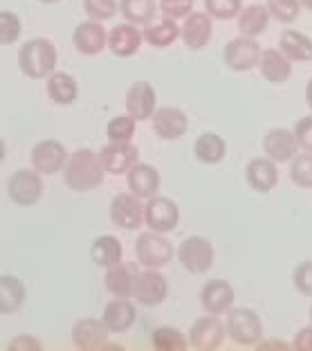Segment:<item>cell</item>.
Returning <instances> with one entry per match:
<instances>
[{"instance_id":"1","label":"cell","mask_w":312,"mask_h":351,"mask_svg":"<svg viewBox=\"0 0 312 351\" xmlns=\"http://www.w3.org/2000/svg\"><path fill=\"white\" fill-rule=\"evenodd\" d=\"M103 162L92 149H77L75 154H68V160L63 165V180L77 194L97 189L103 182Z\"/></svg>"},{"instance_id":"2","label":"cell","mask_w":312,"mask_h":351,"mask_svg":"<svg viewBox=\"0 0 312 351\" xmlns=\"http://www.w3.org/2000/svg\"><path fill=\"white\" fill-rule=\"evenodd\" d=\"M57 45L50 38H29L18 50V68L29 79H47L57 70Z\"/></svg>"},{"instance_id":"3","label":"cell","mask_w":312,"mask_h":351,"mask_svg":"<svg viewBox=\"0 0 312 351\" xmlns=\"http://www.w3.org/2000/svg\"><path fill=\"white\" fill-rule=\"evenodd\" d=\"M225 331L236 345L250 347V345H256V342L261 340L263 322L252 308H229Z\"/></svg>"},{"instance_id":"4","label":"cell","mask_w":312,"mask_h":351,"mask_svg":"<svg viewBox=\"0 0 312 351\" xmlns=\"http://www.w3.org/2000/svg\"><path fill=\"white\" fill-rule=\"evenodd\" d=\"M135 254H138V261L144 268L159 270L173 259V245L164 234L151 230V232H144L138 237V241H135Z\"/></svg>"},{"instance_id":"5","label":"cell","mask_w":312,"mask_h":351,"mask_svg":"<svg viewBox=\"0 0 312 351\" xmlns=\"http://www.w3.org/2000/svg\"><path fill=\"white\" fill-rule=\"evenodd\" d=\"M178 259L189 273L205 275L213 266V245L205 237H187L178 248Z\"/></svg>"},{"instance_id":"6","label":"cell","mask_w":312,"mask_h":351,"mask_svg":"<svg viewBox=\"0 0 312 351\" xmlns=\"http://www.w3.org/2000/svg\"><path fill=\"white\" fill-rule=\"evenodd\" d=\"M144 223L148 226V230L159 234L173 232L180 223V210L175 201L166 196H151L148 203L144 205Z\"/></svg>"},{"instance_id":"7","label":"cell","mask_w":312,"mask_h":351,"mask_svg":"<svg viewBox=\"0 0 312 351\" xmlns=\"http://www.w3.org/2000/svg\"><path fill=\"white\" fill-rule=\"evenodd\" d=\"M7 194L21 207H29L41 201L43 196V180L36 169H18L7 180Z\"/></svg>"},{"instance_id":"8","label":"cell","mask_w":312,"mask_h":351,"mask_svg":"<svg viewBox=\"0 0 312 351\" xmlns=\"http://www.w3.org/2000/svg\"><path fill=\"white\" fill-rule=\"evenodd\" d=\"M169 295V284L162 273H157L153 268L142 270L140 275H135L133 279V298L138 300V304L142 306H159Z\"/></svg>"},{"instance_id":"9","label":"cell","mask_w":312,"mask_h":351,"mask_svg":"<svg viewBox=\"0 0 312 351\" xmlns=\"http://www.w3.org/2000/svg\"><path fill=\"white\" fill-rule=\"evenodd\" d=\"M222 59H225L227 68L234 70V73H247V70L259 66L261 47L252 36H236L225 45Z\"/></svg>"},{"instance_id":"10","label":"cell","mask_w":312,"mask_h":351,"mask_svg":"<svg viewBox=\"0 0 312 351\" xmlns=\"http://www.w3.org/2000/svg\"><path fill=\"white\" fill-rule=\"evenodd\" d=\"M227 338L225 324L216 315H205L191 324L189 329V345L198 351H213L218 349Z\"/></svg>"},{"instance_id":"11","label":"cell","mask_w":312,"mask_h":351,"mask_svg":"<svg viewBox=\"0 0 312 351\" xmlns=\"http://www.w3.org/2000/svg\"><path fill=\"white\" fill-rule=\"evenodd\" d=\"M108 326L103 320H94V317H81L72 326V345L81 351H99L108 345Z\"/></svg>"},{"instance_id":"12","label":"cell","mask_w":312,"mask_h":351,"mask_svg":"<svg viewBox=\"0 0 312 351\" xmlns=\"http://www.w3.org/2000/svg\"><path fill=\"white\" fill-rule=\"evenodd\" d=\"M68 160V149L59 140H43L31 149V167L38 173L54 176L63 171V165Z\"/></svg>"},{"instance_id":"13","label":"cell","mask_w":312,"mask_h":351,"mask_svg":"<svg viewBox=\"0 0 312 351\" xmlns=\"http://www.w3.org/2000/svg\"><path fill=\"white\" fill-rule=\"evenodd\" d=\"M151 124H153V131L157 138L166 142L180 140L189 129V119L185 115V110H180L175 106L155 108V113L151 115Z\"/></svg>"},{"instance_id":"14","label":"cell","mask_w":312,"mask_h":351,"mask_svg":"<svg viewBox=\"0 0 312 351\" xmlns=\"http://www.w3.org/2000/svg\"><path fill=\"white\" fill-rule=\"evenodd\" d=\"M108 34L99 21L88 19L83 23H79L75 34H72V45L77 47V52H81L83 57H97L106 50Z\"/></svg>"},{"instance_id":"15","label":"cell","mask_w":312,"mask_h":351,"mask_svg":"<svg viewBox=\"0 0 312 351\" xmlns=\"http://www.w3.org/2000/svg\"><path fill=\"white\" fill-rule=\"evenodd\" d=\"M99 158L106 173L122 176L140 160V151L133 142H110L99 151Z\"/></svg>"},{"instance_id":"16","label":"cell","mask_w":312,"mask_h":351,"mask_svg":"<svg viewBox=\"0 0 312 351\" xmlns=\"http://www.w3.org/2000/svg\"><path fill=\"white\" fill-rule=\"evenodd\" d=\"M157 108V95L155 88L148 82H135L126 93V113L135 122H144L155 113Z\"/></svg>"},{"instance_id":"17","label":"cell","mask_w":312,"mask_h":351,"mask_svg":"<svg viewBox=\"0 0 312 351\" xmlns=\"http://www.w3.org/2000/svg\"><path fill=\"white\" fill-rule=\"evenodd\" d=\"M110 219L122 230H138L144 223V205L135 194H117L110 203Z\"/></svg>"},{"instance_id":"18","label":"cell","mask_w":312,"mask_h":351,"mask_svg":"<svg viewBox=\"0 0 312 351\" xmlns=\"http://www.w3.org/2000/svg\"><path fill=\"white\" fill-rule=\"evenodd\" d=\"M234 289L225 279H211L200 291V304L209 315H222L234 306Z\"/></svg>"},{"instance_id":"19","label":"cell","mask_w":312,"mask_h":351,"mask_svg":"<svg viewBox=\"0 0 312 351\" xmlns=\"http://www.w3.org/2000/svg\"><path fill=\"white\" fill-rule=\"evenodd\" d=\"M213 34L211 16L205 12H191L185 19V25L180 27V36L189 50H203L209 45Z\"/></svg>"},{"instance_id":"20","label":"cell","mask_w":312,"mask_h":351,"mask_svg":"<svg viewBox=\"0 0 312 351\" xmlns=\"http://www.w3.org/2000/svg\"><path fill=\"white\" fill-rule=\"evenodd\" d=\"M263 151L268 154L270 160L278 162H290L297 156L299 145L297 138L290 129H270L263 138Z\"/></svg>"},{"instance_id":"21","label":"cell","mask_w":312,"mask_h":351,"mask_svg":"<svg viewBox=\"0 0 312 351\" xmlns=\"http://www.w3.org/2000/svg\"><path fill=\"white\" fill-rule=\"evenodd\" d=\"M126 185L131 189V194L142 198H151L157 194L159 189V173L153 165L135 162L131 169L126 171Z\"/></svg>"},{"instance_id":"22","label":"cell","mask_w":312,"mask_h":351,"mask_svg":"<svg viewBox=\"0 0 312 351\" xmlns=\"http://www.w3.org/2000/svg\"><path fill=\"white\" fill-rule=\"evenodd\" d=\"M106 47L115 57H122V59L133 57L142 47V32L135 27L133 23H119V25L110 29Z\"/></svg>"},{"instance_id":"23","label":"cell","mask_w":312,"mask_h":351,"mask_svg":"<svg viewBox=\"0 0 312 351\" xmlns=\"http://www.w3.org/2000/svg\"><path fill=\"white\" fill-rule=\"evenodd\" d=\"M103 324L108 326L110 333H124L138 322V308L131 300L126 298H115L113 302H108L103 308Z\"/></svg>"},{"instance_id":"24","label":"cell","mask_w":312,"mask_h":351,"mask_svg":"<svg viewBox=\"0 0 312 351\" xmlns=\"http://www.w3.org/2000/svg\"><path fill=\"white\" fill-rule=\"evenodd\" d=\"M245 178H247V185H250L254 191L268 194V191L274 189L278 182L276 162L270 160V158H254V160L247 165Z\"/></svg>"},{"instance_id":"25","label":"cell","mask_w":312,"mask_h":351,"mask_svg":"<svg viewBox=\"0 0 312 351\" xmlns=\"http://www.w3.org/2000/svg\"><path fill=\"white\" fill-rule=\"evenodd\" d=\"M259 70H261V75L265 77L270 84L281 86L292 75V61L287 59L281 50H274V47H270V50L261 52Z\"/></svg>"},{"instance_id":"26","label":"cell","mask_w":312,"mask_h":351,"mask_svg":"<svg viewBox=\"0 0 312 351\" xmlns=\"http://www.w3.org/2000/svg\"><path fill=\"white\" fill-rule=\"evenodd\" d=\"M25 284L14 275H0V313L12 315L25 304Z\"/></svg>"},{"instance_id":"27","label":"cell","mask_w":312,"mask_h":351,"mask_svg":"<svg viewBox=\"0 0 312 351\" xmlns=\"http://www.w3.org/2000/svg\"><path fill=\"white\" fill-rule=\"evenodd\" d=\"M270 23V12L265 5H247L238 12V29H241L243 36H261L263 32L268 29Z\"/></svg>"},{"instance_id":"28","label":"cell","mask_w":312,"mask_h":351,"mask_svg":"<svg viewBox=\"0 0 312 351\" xmlns=\"http://www.w3.org/2000/svg\"><path fill=\"white\" fill-rule=\"evenodd\" d=\"M178 36H180L178 23L173 19H166V16L162 21H151L148 25H144V34H142L144 41H148V45L153 47H169L178 41Z\"/></svg>"},{"instance_id":"29","label":"cell","mask_w":312,"mask_h":351,"mask_svg":"<svg viewBox=\"0 0 312 351\" xmlns=\"http://www.w3.org/2000/svg\"><path fill=\"white\" fill-rule=\"evenodd\" d=\"M122 243L113 234H101L90 245V257L101 268H110L115 263H122Z\"/></svg>"},{"instance_id":"30","label":"cell","mask_w":312,"mask_h":351,"mask_svg":"<svg viewBox=\"0 0 312 351\" xmlns=\"http://www.w3.org/2000/svg\"><path fill=\"white\" fill-rule=\"evenodd\" d=\"M47 95H50V99L54 104H59V106H70V104L77 99L79 86L72 75L57 73V70H54V73L47 77Z\"/></svg>"},{"instance_id":"31","label":"cell","mask_w":312,"mask_h":351,"mask_svg":"<svg viewBox=\"0 0 312 351\" xmlns=\"http://www.w3.org/2000/svg\"><path fill=\"white\" fill-rule=\"evenodd\" d=\"M194 154L200 162H205V165H218L225 160V156H227V145H225V140L220 138V135H216V133H203L200 138L196 140V145H194Z\"/></svg>"},{"instance_id":"32","label":"cell","mask_w":312,"mask_h":351,"mask_svg":"<svg viewBox=\"0 0 312 351\" xmlns=\"http://www.w3.org/2000/svg\"><path fill=\"white\" fill-rule=\"evenodd\" d=\"M278 45L290 61H312V38L297 29H285L278 38Z\"/></svg>"},{"instance_id":"33","label":"cell","mask_w":312,"mask_h":351,"mask_svg":"<svg viewBox=\"0 0 312 351\" xmlns=\"http://www.w3.org/2000/svg\"><path fill=\"white\" fill-rule=\"evenodd\" d=\"M119 12L133 25H148L155 21L157 5L155 0H119Z\"/></svg>"},{"instance_id":"34","label":"cell","mask_w":312,"mask_h":351,"mask_svg":"<svg viewBox=\"0 0 312 351\" xmlns=\"http://www.w3.org/2000/svg\"><path fill=\"white\" fill-rule=\"evenodd\" d=\"M133 279L135 275L122 263H115V266L106 268V277H103V284H106V291L113 295V298H131L133 295Z\"/></svg>"},{"instance_id":"35","label":"cell","mask_w":312,"mask_h":351,"mask_svg":"<svg viewBox=\"0 0 312 351\" xmlns=\"http://www.w3.org/2000/svg\"><path fill=\"white\" fill-rule=\"evenodd\" d=\"M151 342L157 351H185L189 345L185 336L173 326H157L153 336H151Z\"/></svg>"},{"instance_id":"36","label":"cell","mask_w":312,"mask_h":351,"mask_svg":"<svg viewBox=\"0 0 312 351\" xmlns=\"http://www.w3.org/2000/svg\"><path fill=\"white\" fill-rule=\"evenodd\" d=\"M290 180L297 187H303V189L312 187V151H306V154H297V156L292 158Z\"/></svg>"},{"instance_id":"37","label":"cell","mask_w":312,"mask_h":351,"mask_svg":"<svg viewBox=\"0 0 312 351\" xmlns=\"http://www.w3.org/2000/svg\"><path fill=\"white\" fill-rule=\"evenodd\" d=\"M265 7L270 12V19L278 23H294L301 14L299 0H268Z\"/></svg>"},{"instance_id":"38","label":"cell","mask_w":312,"mask_h":351,"mask_svg":"<svg viewBox=\"0 0 312 351\" xmlns=\"http://www.w3.org/2000/svg\"><path fill=\"white\" fill-rule=\"evenodd\" d=\"M135 129H138V122L131 117V115H117L108 122V138L110 142H131L133 135H135Z\"/></svg>"},{"instance_id":"39","label":"cell","mask_w":312,"mask_h":351,"mask_svg":"<svg viewBox=\"0 0 312 351\" xmlns=\"http://www.w3.org/2000/svg\"><path fill=\"white\" fill-rule=\"evenodd\" d=\"M205 10L211 19L231 21L243 10V0H205Z\"/></svg>"},{"instance_id":"40","label":"cell","mask_w":312,"mask_h":351,"mask_svg":"<svg viewBox=\"0 0 312 351\" xmlns=\"http://www.w3.org/2000/svg\"><path fill=\"white\" fill-rule=\"evenodd\" d=\"M21 19L14 12H0V45H12L21 38Z\"/></svg>"},{"instance_id":"41","label":"cell","mask_w":312,"mask_h":351,"mask_svg":"<svg viewBox=\"0 0 312 351\" xmlns=\"http://www.w3.org/2000/svg\"><path fill=\"white\" fill-rule=\"evenodd\" d=\"M83 10L88 14V19L92 21H110L117 14L119 5L117 0H83Z\"/></svg>"},{"instance_id":"42","label":"cell","mask_w":312,"mask_h":351,"mask_svg":"<svg viewBox=\"0 0 312 351\" xmlns=\"http://www.w3.org/2000/svg\"><path fill=\"white\" fill-rule=\"evenodd\" d=\"M159 12L173 21L187 19L194 12V0H159Z\"/></svg>"},{"instance_id":"43","label":"cell","mask_w":312,"mask_h":351,"mask_svg":"<svg viewBox=\"0 0 312 351\" xmlns=\"http://www.w3.org/2000/svg\"><path fill=\"white\" fill-rule=\"evenodd\" d=\"M292 282L297 286V291L301 295H308L312 298V259L310 261H301L297 268H294Z\"/></svg>"},{"instance_id":"44","label":"cell","mask_w":312,"mask_h":351,"mask_svg":"<svg viewBox=\"0 0 312 351\" xmlns=\"http://www.w3.org/2000/svg\"><path fill=\"white\" fill-rule=\"evenodd\" d=\"M292 133H294V138H297L299 149L312 151V117H301Z\"/></svg>"},{"instance_id":"45","label":"cell","mask_w":312,"mask_h":351,"mask_svg":"<svg viewBox=\"0 0 312 351\" xmlns=\"http://www.w3.org/2000/svg\"><path fill=\"white\" fill-rule=\"evenodd\" d=\"M10 349L12 351H41L43 345H41V340H36L34 336H18L10 342Z\"/></svg>"},{"instance_id":"46","label":"cell","mask_w":312,"mask_h":351,"mask_svg":"<svg viewBox=\"0 0 312 351\" xmlns=\"http://www.w3.org/2000/svg\"><path fill=\"white\" fill-rule=\"evenodd\" d=\"M292 347L297 351H312V324L303 326V329L297 333V338H294Z\"/></svg>"},{"instance_id":"47","label":"cell","mask_w":312,"mask_h":351,"mask_svg":"<svg viewBox=\"0 0 312 351\" xmlns=\"http://www.w3.org/2000/svg\"><path fill=\"white\" fill-rule=\"evenodd\" d=\"M256 347L259 349H290L287 342H281V340H265V342H256Z\"/></svg>"},{"instance_id":"48","label":"cell","mask_w":312,"mask_h":351,"mask_svg":"<svg viewBox=\"0 0 312 351\" xmlns=\"http://www.w3.org/2000/svg\"><path fill=\"white\" fill-rule=\"evenodd\" d=\"M306 104H308L310 110H312V77H310V82L306 84Z\"/></svg>"},{"instance_id":"49","label":"cell","mask_w":312,"mask_h":351,"mask_svg":"<svg viewBox=\"0 0 312 351\" xmlns=\"http://www.w3.org/2000/svg\"><path fill=\"white\" fill-rule=\"evenodd\" d=\"M5 156H7V147H5V140L0 138V165H3V160H5Z\"/></svg>"},{"instance_id":"50","label":"cell","mask_w":312,"mask_h":351,"mask_svg":"<svg viewBox=\"0 0 312 351\" xmlns=\"http://www.w3.org/2000/svg\"><path fill=\"white\" fill-rule=\"evenodd\" d=\"M299 3H301V7H306V10L312 12V0H299Z\"/></svg>"},{"instance_id":"51","label":"cell","mask_w":312,"mask_h":351,"mask_svg":"<svg viewBox=\"0 0 312 351\" xmlns=\"http://www.w3.org/2000/svg\"><path fill=\"white\" fill-rule=\"evenodd\" d=\"M38 3H45V5H54V3H61V0H38Z\"/></svg>"},{"instance_id":"52","label":"cell","mask_w":312,"mask_h":351,"mask_svg":"<svg viewBox=\"0 0 312 351\" xmlns=\"http://www.w3.org/2000/svg\"><path fill=\"white\" fill-rule=\"evenodd\" d=\"M310 322H312V304H310Z\"/></svg>"}]
</instances>
